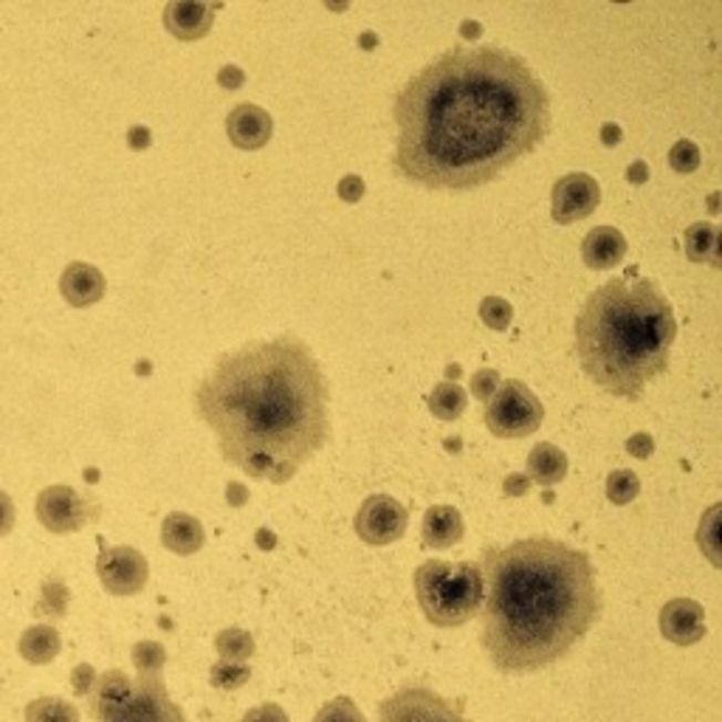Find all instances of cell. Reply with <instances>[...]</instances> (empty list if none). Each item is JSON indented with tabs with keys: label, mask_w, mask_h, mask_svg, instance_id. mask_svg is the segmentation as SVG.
Listing matches in <instances>:
<instances>
[{
	"label": "cell",
	"mask_w": 722,
	"mask_h": 722,
	"mask_svg": "<svg viewBox=\"0 0 722 722\" xmlns=\"http://www.w3.org/2000/svg\"><path fill=\"white\" fill-rule=\"evenodd\" d=\"M395 173L430 189L483 187L550 131L548 87L499 45L443 51L399 91Z\"/></svg>",
	"instance_id": "1"
},
{
	"label": "cell",
	"mask_w": 722,
	"mask_h": 722,
	"mask_svg": "<svg viewBox=\"0 0 722 722\" xmlns=\"http://www.w3.org/2000/svg\"><path fill=\"white\" fill-rule=\"evenodd\" d=\"M195 412L226 463L271 483H288L330 437L328 379L291 333L220 355L195 390Z\"/></svg>",
	"instance_id": "2"
},
{
	"label": "cell",
	"mask_w": 722,
	"mask_h": 722,
	"mask_svg": "<svg viewBox=\"0 0 722 722\" xmlns=\"http://www.w3.org/2000/svg\"><path fill=\"white\" fill-rule=\"evenodd\" d=\"M483 649L499 672H534L567 654L601 612L596 567L565 542L519 539L486 554Z\"/></svg>",
	"instance_id": "3"
},
{
	"label": "cell",
	"mask_w": 722,
	"mask_h": 722,
	"mask_svg": "<svg viewBox=\"0 0 722 722\" xmlns=\"http://www.w3.org/2000/svg\"><path fill=\"white\" fill-rule=\"evenodd\" d=\"M574 330L587 379L616 399L638 401L667 373L678 319L652 280H610L585 299Z\"/></svg>",
	"instance_id": "4"
},
{
	"label": "cell",
	"mask_w": 722,
	"mask_h": 722,
	"mask_svg": "<svg viewBox=\"0 0 722 722\" xmlns=\"http://www.w3.org/2000/svg\"><path fill=\"white\" fill-rule=\"evenodd\" d=\"M483 574L468 561L430 559L415 570V596L426 621L435 627H463L483 607Z\"/></svg>",
	"instance_id": "5"
},
{
	"label": "cell",
	"mask_w": 722,
	"mask_h": 722,
	"mask_svg": "<svg viewBox=\"0 0 722 722\" xmlns=\"http://www.w3.org/2000/svg\"><path fill=\"white\" fill-rule=\"evenodd\" d=\"M545 421V406L523 381H499L486 406V426L497 437H528Z\"/></svg>",
	"instance_id": "6"
},
{
	"label": "cell",
	"mask_w": 722,
	"mask_h": 722,
	"mask_svg": "<svg viewBox=\"0 0 722 722\" xmlns=\"http://www.w3.org/2000/svg\"><path fill=\"white\" fill-rule=\"evenodd\" d=\"M102 722H187L184 711L169 700V691L158 678H138L131 698Z\"/></svg>",
	"instance_id": "7"
},
{
	"label": "cell",
	"mask_w": 722,
	"mask_h": 722,
	"mask_svg": "<svg viewBox=\"0 0 722 722\" xmlns=\"http://www.w3.org/2000/svg\"><path fill=\"white\" fill-rule=\"evenodd\" d=\"M379 722H468L441 694L424 685H410L379 705Z\"/></svg>",
	"instance_id": "8"
},
{
	"label": "cell",
	"mask_w": 722,
	"mask_h": 722,
	"mask_svg": "<svg viewBox=\"0 0 722 722\" xmlns=\"http://www.w3.org/2000/svg\"><path fill=\"white\" fill-rule=\"evenodd\" d=\"M96 576L111 596H136L149 579V565L142 550L131 545L102 548L96 559Z\"/></svg>",
	"instance_id": "9"
},
{
	"label": "cell",
	"mask_w": 722,
	"mask_h": 722,
	"mask_svg": "<svg viewBox=\"0 0 722 722\" xmlns=\"http://www.w3.org/2000/svg\"><path fill=\"white\" fill-rule=\"evenodd\" d=\"M406 508L395 497L373 494L355 510V534L368 545H393L406 534Z\"/></svg>",
	"instance_id": "10"
},
{
	"label": "cell",
	"mask_w": 722,
	"mask_h": 722,
	"mask_svg": "<svg viewBox=\"0 0 722 722\" xmlns=\"http://www.w3.org/2000/svg\"><path fill=\"white\" fill-rule=\"evenodd\" d=\"M550 200H554L550 215H554L556 224L570 226L596 213L598 204H601V187H598V180L592 175L567 173L554 184Z\"/></svg>",
	"instance_id": "11"
},
{
	"label": "cell",
	"mask_w": 722,
	"mask_h": 722,
	"mask_svg": "<svg viewBox=\"0 0 722 722\" xmlns=\"http://www.w3.org/2000/svg\"><path fill=\"white\" fill-rule=\"evenodd\" d=\"M38 519L51 534H74L87 523V505L71 486H49L38 497Z\"/></svg>",
	"instance_id": "12"
},
{
	"label": "cell",
	"mask_w": 722,
	"mask_h": 722,
	"mask_svg": "<svg viewBox=\"0 0 722 722\" xmlns=\"http://www.w3.org/2000/svg\"><path fill=\"white\" fill-rule=\"evenodd\" d=\"M660 632L678 647H694L705 638V610L691 598H672L660 610Z\"/></svg>",
	"instance_id": "13"
},
{
	"label": "cell",
	"mask_w": 722,
	"mask_h": 722,
	"mask_svg": "<svg viewBox=\"0 0 722 722\" xmlns=\"http://www.w3.org/2000/svg\"><path fill=\"white\" fill-rule=\"evenodd\" d=\"M218 3H189V0H175V3H167L164 9V25L173 38L184 40V43H193V40L206 38L213 32L215 12H218Z\"/></svg>",
	"instance_id": "14"
},
{
	"label": "cell",
	"mask_w": 722,
	"mask_h": 722,
	"mask_svg": "<svg viewBox=\"0 0 722 722\" xmlns=\"http://www.w3.org/2000/svg\"><path fill=\"white\" fill-rule=\"evenodd\" d=\"M226 133L229 142L240 149H260L266 147L271 133H275V122L262 111L260 105H237L235 111L226 116Z\"/></svg>",
	"instance_id": "15"
},
{
	"label": "cell",
	"mask_w": 722,
	"mask_h": 722,
	"mask_svg": "<svg viewBox=\"0 0 722 722\" xmlns=\"http://www.w3.org/2000/svg\"><path fill=\"white\" fill-rule=\"evenodd\" d=\"M60 291L74 308H87L105 297V277L91 262H71L60 277Z\"/></svg>",
	"instance_id": "16"
},
{
	"label": "cell",
	"mask_w": 722,
	"mask_h": 722,
	"mask_svg": "<svg viewBox=\"0 0 722 722\" xmlns=\"http://www.w3.org/2000/svg\"><path fill=\"white\" fill-rule=\"evenodd\" d=\"M627 237L616 226H596L587 231L585 244H581V260L592 271H605V268L618 266L627 257Z\"/></svg>",
	"instance_id": "17"
},
{
	"label": "cell",
	"mask_w": 722,
	"mask_h": 722,
	"mask_svg": "<svg viewBox=\"0 0 722 722\" xmlns=\"http://www.w3.org/2000/svg\"><path fill=\"white\" fill-rule=\"evenodd\" d=\"M466 534V523H463V514L452 505H432L424 517V528H421V539H424L426 548L432 550H446L452 545L463 539Z\"/></svg>",
	"instance_id": "18"
},
{
	"label": "cell",
	"mask_w": 722,
	"mask_h": 722,
	"mask_svg": "<svg viewBox=\"0 0 722 722\" xmlns=\"http://www.w3.org/2000/svg\"><path fill=\"white\" fill-rule=\"evenodd\" d=\"M164 548L178 556H193L204 548V525L184 510H173L162 523Z\"/></svg>",
	"instance_id": "19"
},
{
	"label": "cell",
	"mask_w": 722,
	"mask_h": 722,
	"mask_svg": "<svg viewBox=\"0 0 722 722\" xmlns=\"http://www.w3.org/2000/svg\"><path fill=\"white\" fill-rule=\"evenodd\" d=\"M131 691H133V680L127 678L122 669H111V672L100 674L94 691L87 694V698H91L87 700V705H91V716H94L96 722H102L111 711H116L118 705L131 698Z\"/></svg>",
	"instance_id": "20"
},
{
	"label": "cell",
	"mask_w": 722,
	"mask_h": 722,
	"mask_svg": "<svg viewBox=\"0 0 722 722\" xmlns=\"http://www.w3.org/2000/svg\"><path fill=\"white\" fill-rule=\"evenodd\" d=\"M20 654H23L25 663H34V667H45L51 660L60 654L63 649V641H60V632L49 623H34L20 636L18 643Z\"/></svg>",
	"instance_id": "21"
},
{
	"label": "cell",
	"mask_w": 722,
	"mask_h": 722,
	"mask_svg": "<svg viewBox=\"0 0 722 722\" xmlns=\"http://www.w3.org/2000/svg\"><path fill=\"white\" fill-rule=\"evenodd\" d=\"M567 474V455L554 443H536L528 455V477L539 486H556Z\"/></svg>",
	"instance_id": "22"
},
{
	"label": "cell",
	"mask_w": 722,
	"mask_h": 722,
	"mask_svg": "<svg viewBox=\"0 0 722 722\" xmlns=\"http://www.w3.org/2000/svg\"><path fill=\"white\" fill-rule=\"evenodd\" d=\"M685 255L691 262L720 266V229L714 224H694L685 229Z\"/></svg>",
	"instance_id": "23"
},
{
	"label": "cell",
	"mask_w": 722,
	"mask_h": 722,
	"mask_svg": "<svg viewBox=\"0 0 722 722\" xmlns=\"http://www.w3.org/2000/svg\"><path fill=\"white\" fill-rule=\"evenodd\" d=\"M466 390L461 384H455V381H443L430 395V412L435 417H441V421H457L466 412Z\"/></svg>",
	"instance_id": "24"
},
{
	"label": "cell",
	"mask_w": 722,
	"mask_h": 722,
	"mask_svg": "<svg viewBox=\"0 0 722 722\" xmlns=\"http://www.w3.org/2000/svg\"><path fill=\"white\" fill-rule=\"evenodd\" d=\"M25 722H80V709L63 698H38L25 705Z\"/></svg>",
	"instance_id": "25"
},
{
	"label": "cell",
	"mask_w": 722,
	"mask_h": 722,
	"mask_svg": "<svg viewBox=\"0 0 722 722\" xmlns=\"http://www.w3.org/2000/svg\"><path fill=\"white\" fill-rule=\"evenodd\" d=\"M215 647H218L220 660H231V663H246L257 649L255 638L240 627L220 629L218 638H215Z\"/></svg>",
	"instance_id": "26"
},
{
	"label": "cell",
	"mask_w": 722,
	"mask_h": 722,
	"mask_svg": "<svg viewBox=\"0 0 722 722\" xmlns=\"http://www.w3.org/2000/svg\"><path fill=\"white\" fill-rule=\"evenodd\" d=\"M138 678H158L167 663V649L158 641H138L131 652Z\"/></svg>",
	"instance_id": "27"
},
{
	"label": "cell",
	"mask_w": 722,
	"mask_h": 722,
	"mask_svg": "<svg viewBox=\"0 0 722 722\" xmlns=\"http://www.w3.org/2000/svg\"><path fill=\"white\" fill-rule=\"evenodd\" d=\"M638 494H641V479H638L636 472L618 468V472H612L610 477H607V497H610V503L629 505Z\"/></svg>",
	"instance_id": "28"
},
{
	"label": "cell",
	"mask_w": 722,
	"mask_h": 722,
	"mask_svg": "<svg viewBox=\"0 0 722 722\" xmlns=\"http://www.w3.org/2000/svg\"><path fill=\"white\" fill-rule=\"evenodd\" d=\"M209 680H213L215 689L220 691H235L240 685H246L251 680V669L246 663H231V660H218L213 669H209Z\"/></svg>",
	"instance_id": "29"
},
{
	"label": "cell",
	"mask_w": 722,
	"mask_h": 722,
	"mask_svg": "<svg viewBox=\"0 0 722 722\" xmlns=\"http://www.w3.org/2000/svg\"><path fill=\"white\" fill-rule=\"evenodd\" d=\"M700 164H703V153H700L698 144L689 142V138H680V142L669 149V167H672L674 173H694V169H700Z\"/></svg>",
	"instance_id": "30"
},
{
	"label": "cell",
	"mask_w": 722,
	"mask_h": 722,
	"mask_svg": "<svg viewBox=\"0 0 722 722\" xmlns=\"http://www.w3.org/2000/svg\"><path fill=\"white\" fill-rule=\"evenodd\" d=\"M65 607H69V590H65L63 581H45L43 587V598H40V605L34 607L38 616H49V618H63Z\"/></svg>",
	"instance_id": "31"
},
{
	"label": "cell",
	"mask_w": 722,
	"mask_h": 722,
	"mask_svg": "<svg viewBox=\"0 0 722 722\" xmlns=\"http://www.w3.org/2000/svg\"><path fill=\"white\" fill-rule=\"evenodd\" d=\"M479 319L492 330H505L510 324V319H514V308H510L508 299L486 297L479 302Z\"/></svg>",
	"instance_id": "32"
},
{
	"label": "cell",
	"mask_w": 722,
	"mask_h": 722,
	"mask_svg": "<svg viewBox=\"0 0 722 722\" xmlns=\"http://www.w3.org/2000/svg\"><path fill=\"white\" fill-rule=\"evenodd\" d=\"M313 722H368V720H364V714H361V709L353 703V700L337 698L330 700V703L313 716Z\"/></svg>",
	"instance_id": "33"
},
{
	"label": "cell",
	"mask_w": 722,
	"mask_h": 722,
	"mask_svg": "<svg viewBox=\"0 0 722 722\" xmlns=\"http://www.w3.org/2000/svg\"><path fill=\"white\" fill-rule=\"evenodd\" d=\"M720 510H722L720 505H714V508L705 514L703 525H700L698 530L700 548H703V554L709 556L716 567H720V554H716V542H720V523H716V517H720Z\"/></svg>",
	"instance_id": "34"
},
{
	"label": "cell",
	"mask_w": 722,
	"mask_h": 722,
	"mask_svg": "<svg viewBox=\"0 0 722 722\" xmlns=\"http://www.w3.org/2000/svg\"><path fill=\"white\" fill-rule=\"evenodd\" d=\"M497 386H499V373L497 370H492V368H486V370H477V373H474V379H472V393H474V399H479V401H492V395L497 393Z\"/></svg>",
	"instance_id": "35"
},
{
	"label": "cell",
	"mask_w": 722,
	"mask_h": 722,
	"mask_svg": "<svg viewBox=\"0 0 722 722\" xmlns=\"http://www.w3.org/2000/svg\"><path fill=\"white\" fill-rule=\"evenodd\" d=\"M96 669L91 667V663H80V667H74V672H71V689H74L76 698H87L91 691H94L96 685Z\"/></svg>",
	"instance_id": "36"
},
{
	"label": "cell",
	"mask_w": 722,
	"mask_h": 722,
	"mask_svg": "<svg viewBox=\"0 0 722 722\" xmlns=\"http://www.w3.org/2000/svg\"><path fill=\"white\" fill-rule=\"evenodd\" d=\"M240 722H288V714L277 703H266V705H257V709L246 711L244 720Z\"/></svg>",
	"instance_id": "37"
},
{
	"label": "cell",
	"mask_w": 722,
	"mask_h": 722,
	"mask_svg": "<svg viewBox=\"0 0 722 722\" xmlns=\"http://www.w3.org/2000/svg\"><path fill=\"white\" fill-rule=\"evenodd\" d=\"M337 193L339 198L348 200V204H355V200H361V195H364V178H359V175H344V178L339 180Z\"/></svg>",
	"instance_id": "38"
},
{
	"label": "cell",
	"mask_w": 722,
	"mask_h": 722,
	"mask_svg": "<svg viewBox=\"0 0 722 722\" xmlns=\"http://www.w3.org/2000/svg\"><path fill=\"white\" fill-rule=\"evenodd\" d=\"M627 452L632 457H641V461H647V457L654 452L652 435H647V432H638V435H632L627 441Z\"/></svg>",
	"instance_id": "39"
},
{
	"label": "cell",
	"mask_w": 722,
	"mask_h": 722,
	"mask_svg": "<svg viewBox=\"0 0 722 722\" xmlns=\"http://www.w3.org/2000/svg\"><path fill=\"white\" fill-rule=\"evenodd\" d=\"M530 488V477L528 474H508L503 479V494L505 497H525Z\"/></svg>",
	"instance_id": "40"
},
{
	"label": "cell",
	"mask_w": 722,
	"mask_h": 722,
	"mask_svg": "<svg viewBox=\"0 0 722 722\" xmlns=\"http://www.w3.org/2000/svg\"><path fill=\"white\" fill-rule=\"evenodd\" d=\"M244 82H246V74L237 69V65H224V69L218 71V85L226 87V91H237Z\"/></svg>",
	"instance_id": "41"
},
{
	"label": "cell",
	"mask_w": 722,
	"mask_h": 722,
	"mask_svg": "<svg viewBox=\"0 0 722 722\" xmlns=\"http://www.w3.org/2000/svg\"><path fill=\"white\" fill-rule=\"evenodd\" d=\"M14 528V503L7 492H0V536Z\"/></svg>",
	"instance_id": "42"
},
{
	"label": "cell",
	"mask_w": 722,
	"mask_h": 722,
	"mask_svg": "<svg viewBox=\"0 0 722 722\" xmlns=\"http://www.w3.org/2000/svg\"><path fill=\"white\" fill-rule=\"evenodd\" d=\"M246 499H249V492H246L244 483H229V486H226V503L240 508V505H246Z\"/></svg>",
	"instance_id": "43"
},
{
	"label": "cell",
	"mask_w": 722,
	"mask_h": 722,
	"mask_svg": "<svg viewBox=\"0 0 722 722\" xmlns=\"http://www.w3.org/2000/svg\"><path fill=\"white\" fill-rule=\"evenodd\" d=\"M149 142H153V138H149L147 127H131V133H127V144H131L133 149L149 147Z\"/></svg>",
	"instance_id": "44"
},
{
	"label": "cell",
	"mask_w": 722,
	"mask_h": 722,
	"mask_svg": "<svg viewBox=\"0 0 722 722\" xmlns=\"http://www.w3.org/2000/svg\"><path fill=\"white\" fill-rule=\"evenodd\" d=\"M627 180H629V184H636V187H641V184H647V180H649L647 162H636V164H632V167L627 169Z\"/></svg>",
	"instance_id": "45"
},
{
	"label": "cell",
	"mask_w": 722,
	"mask_h": 722,
	"mask_svg": "<svg viewBox=\"0 0 722 722\" xmlns=\"http://www.w3.org/2000/svg\"><path fill=\"white\" fill-rule=\"evenodd\" d=\"M601 144H605V147H616V144H621V127L612 125V122L601 125Z\"/></svg>",
	"instance_id": "46"
},
{
	"label": "cell",
	"mask_w": 722,
	"mask_h": 722,
	"mask_svg": "<svg viewBox=\"0 0 722 722\" xmlns=\"http://www.w3.org/2000/svg\"><path fill=\"white\" fill-rule=\"evenodd\" d=\"M461 34H463V40H477L479 34H483V25H479L477 20H463Z\"/></svg>",
	"instance_id": "47"
},
{
	"label": "cell",
	"mask_w": 722,
	"mask_h": 722,
	"mask_svg": "<svg viewBox=\"0 0 722 722\" xmlns=\"http://www.w3.org/2000/svg\"><path fill=\"white\" fill-rule=\"evenodd\" d=\"M359 43H364V49H373L375 34H364V38H359Z\"/></svg>",
	"instance_id": "48"
},
{
	"label": "cell",
	"mask_w": 722,
	"mask_h": 722,
	"mask_svg": "<svg viewBox=\"0 0 722 722\" xmlns=\"http://www.w3.org/2000/svg\"><path fill=\"white\" fill-rule=\"evenodd\" d=\"M446 375L452 379V375H461V368H446Z\"/></svg>",
	"instance_id": "49"
}]
</instances>
